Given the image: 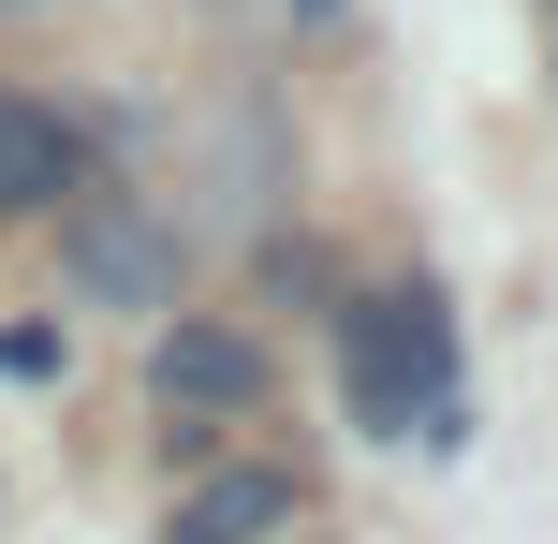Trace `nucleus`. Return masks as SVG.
<instances>
[{"label": "nucleus", "instance_id": "1", "mask_svg": "<svg viewBox=\"0 0 558 544\" xmlns=\"http://www.w3.org/2000/svg\"><path fill=\"white\" fill-rule=\"evenodd\" d=\"M353 412L383 442H456L471 427V398H456V324H441V294H353Z\"/></svg>", "mask_w": 558, "mask_h": 544}, {"label": "nucleus", "instance_id": "3", "mask_svg": "<svg viewBox=\"0 0 558 544\" xmlns=\"http://www.w3.org/2000/svg\"><path fill=\"white\" fill-rule=\"evenodd\" d=\"M147 398L192 412V427H206V412H251V398H265V353L235 339V324H177V310H162V339H147Z\"/></svg>", "mask_w": 558, "mask_h": 544}, {"label": "nucleus", "instance_id": "5", "mask_svg": "<svg viewBox=\"0 0 558 544\" xmlns=\"http://www.w3.org/2000/svg\"><path fill=\"white\" fill-rule=\"evenodd\" d=\"M59 192H74V133L0 88V221H29V206H59Z\"/></svg>", "mask_w": 558, "mask_h": 544}, {"label": "nucleus", "instance_id": "4", "mask_svg": "<svg viewBox=\"0 0 558 544\" xmlns=\"http://www.w3.org/2000/svg\"><path fill=\"white\" fill-rule=\"evenodd\" d=\"M294 530V471H192L162 500V544H279Z\"/></svg>", "mask_w": 558, "mask_h": 544}, {"label": "nucleus", "instance_id": "7", "mask_svg": "<svg viewBox=\"0 0 558 544\" xmlns=\"http://www.w3.org/2000/svg\"><path fill=\"white\" fill-rule=\"evenodd\" d=\"M0 15H45V0H0Z\"/></svg>", "mask_w": 558, "mask_h": 544}, {"label": "nucleus", "instance_id": "6", "mask_svg": "<svg viewBox=\"0 0 558 544\" xmlns=\"http://www.w3.org/2000/svg\"><path fill=\"white\" fill-rule=\"evenodd\" d=\"M59 368H74L59 324H0V383H59Z\"/></svg>", "mask_w": 558, "mask_h": 544}, {"label": "nucleus", "instance_id": "2", "mask_svg": "<svg viewBox=\"0 0 558 544\" xmlns=\"http://www.w3.org/2000/svg\"><path fill=\"white\" fill-rule=\"evenodd\" d=\"M59 280L88 310H177V221L133 192H74L59 206Z\"/></svg>", "mask_w": 558, "mask_h": 544}, {"label": "nucleus", "instance_id": "8", "mask_svg": "<svg viewBox=\"0 0 558 544\" xmlns=\"http://www.w3.org/2000/svg\"><path fill=\"white\" fill-rule=\"evenodd\" d=\"M294 15H338V0H294Z\"/></svg>", "mask_w": 558, "mask_h": 544}]
</instances>
